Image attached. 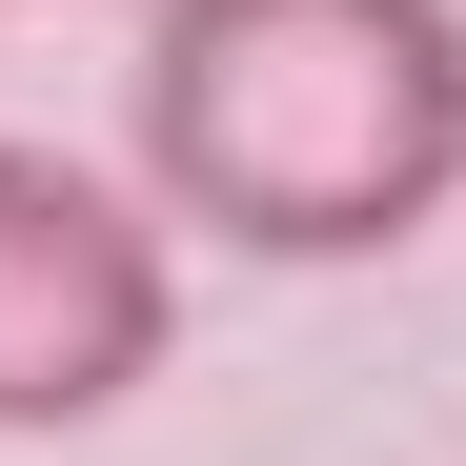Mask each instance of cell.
<instances>
[{
  "label": "cell",
  "mask_w": 466,
  "mask_h": 466,
  "mask_svg": "<svg viewBox=\"0 0 466 466\" xmlns=\"http://www.w3.org/2000/svg\"><path fill=\"white\" fill-rule=\"evenodd\" d=\"M163 345H183L163 203L122 163L0 142V426H102V406L163 385Z\"/></svg>",
  "instance_id": "obj_2"
},
{
  "label": "cell",
  "mask_w": 466,
  "mask_h": 466,
  "mask_svg": "<svg viewBox=\"0 0 466 466\" xmlns=\"http://www.w3.org/2000/svg\"><path fill=\"white\" fill-rule=\"evenodd\" d=\"M122 142L183 244L385 264L466 203V0H163Z\"/></svg>",
  "instance_id": "obj_1"
}]
</instances>
